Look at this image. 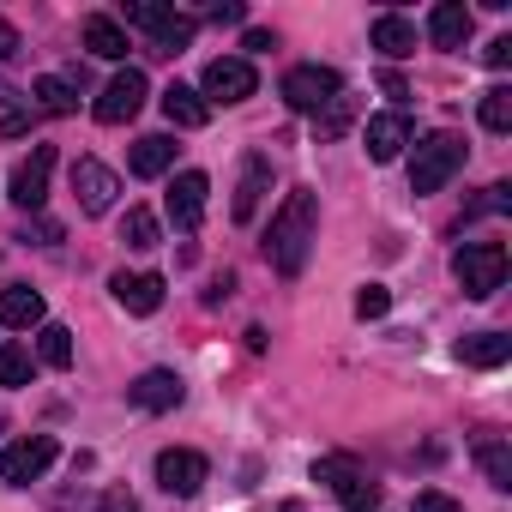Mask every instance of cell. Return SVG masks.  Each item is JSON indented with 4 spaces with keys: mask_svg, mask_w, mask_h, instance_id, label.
<instances>
[{
    "mask_svg": "<svg viewBox=\"0 0 512 512\" xmlns=\"http://www.w3.org/2000/svg\"><path fill=\"white\" fill-rule=\"evenodd\" d=\"M145 97H151V85H145V73L139 67H121L103 91H97V103H91V115L103 121V127H127L139 109H145Z\"/></svg>",
    "mask_w": 512,
    "mask_h": 512,
    "instance_id": "cell-9",
    "label": "cell"
},
{
    "mask_svg": "<svg viewBox=\"0 0 512 512\" xmlns=\"http://www.w3.org/2000/svg\"><path fill=\"white\" fill-rule=\"evenodd\" d=\"M163 115H169L175 127H205V121H211V109H205V97H199L193 85H169V91H163Z\"/></svg>",
    "mask_w": 512,
    "mask_h": 512,
    "instance_id": "cell-26",
    "label": "cell"
},
{
    "mask_svg": "<svg viewBox=\"0 0 512 512\" xmlns=\"http://www.w3.org/2000/svg\"><path fill=\"white\" fill-rule=\"evenodd\" d=\"M205 193H211L205 169H181V175L169 181V193H163L169 223H175V229H199V217H205Z\"/></svg>",
    "mask_w": 512,
    "mask_h": 512,
    "instance_id": "cell-15",
    "label": "cell"
},
{
    "mask_svg": "<svg viewBox=\"0 0 512 512\" xmlns=\"http://www.w3.org/2000/svg\"><path fill=\"white\" fill-rule=\"evenodd\" d=\"M115 25H121V31H127V25L145 31V37H151V55H181V49L193 43V31H199L193 13H175V7H163V0H127Z\"/></svg>",
    "mask_w": 512,
    "mask_h": 512,
    "instance_id": "cell-2",
    "label": "cell"
},
{
    "mask_svg": "<svg viewBox=\"0 0 512 512\" xmlns=\"http://www.w3.org/2000/svg\"><path fill=\"white\" fill-rule=\"evenodd\" d=\"M0 133H7V139H19V133H31V115H7V121H0Z\"/></svg>",
    "mask_w": 512,
    "mask_h": 512,
    "instance_id": "cell-41",
    "label": "cell"
},
{
    "mask_svg": "<svg viewBox=\"0 0 512 512\" xmlns=\"http://www.w3.org/2000/svg\"><path fill=\"white\" fill-rule=\"evenodd\" d=\"M494 211H512V187H506V181L482 187V193H476V199L464 205V223H470V217H494Z\"/></svg>",
    "mask_w": 512,
    "mask_h": 512,
    "instance_id": "cell-31",
    "label": "cell"
},
{
    "mask_svg": "<svg viewBox=\"0 0 512 512\" xmlns=\"http://www.w3.org/2000/svg\"><path fill=\"white\" fill-rule=\"evenodd\" d=\"M482 61H488L494 73H500V67H512V37H494V43L482 49Z\"/></svg>",
    "mask_w": 512,
    "mask_h": 512,
    "instance_id": "cell-36",
    "label": "cell"
},
{
    "mask_svg": "<svg viewBox=\"0 0 512 512\" xmlns=\"http://www.w3.org/2000/svg\"><path fill=\"white\" fill-rule=\"evenodd\" d=\"M85 49H91L97 61H127L133 43H127V31H121L109 13H91V19H85Z\"/></svg>",
    "mask_w": 512,
    "mask_h": 512,
    "instance_id": "cell-22",
    "label": "cell"
},
{
    "mask_svg": "<svg viewBox=\"0 0 512 512\" xmlns=\"http://www.w3.org/2000/svg\"><path fill=\"white\" fill-rule=\"evenodd\" d=\"M37 356H43L49 368H73V332L55 326V320H43V326H37Z\"/></svg>",
    "mask_w": 512,
    "mask_h": 512,
    "instance_id": "cell-28",
    "label": "cell"
},
{
    "mask_svg": "<svg viewBox=\"0 0 512 512\" xmlns=\"http://www.w3.org/2000/svg\"><path fill=\"white\" fill-rule=\"evenodd\" d=\"M374 49H380L386 61H410V55H416V25H410L404 13H380V19H374Z\"/></svg>",
    "mask_w": 512,
    "mask_h": 512,
    "instance_id": "cell-21",
    "label": "cell"
},
{
    "mask_svg": "<svg viewBox=\"0 0 512 512\" xmlns=\"http://www.w3.org/2000/svg\"><path fill=\"white\" fill-rule=\"evenodd\" d=\"M482 127H488V133H512V91H506V85L482 91Z\"/></svg>",
    "mask_w": 512,
    "mask_h": 512,
    "instance_id": "cell-30",
    "label": "cell"
},
{
    "mask_svg": "<svg viewBox=\"0 0 512 512\" xmlns=\"http://www.w3.org/2000/svg\"><path fill=\"white\" fill-rule=\"evenodd\" d=\"M127 169H133L139 181H157V175H169V169H175V139H169V133H145V139L133 145Z\"/></svg>",
    "mask_w": 512,
    "mask_h": 512,
    "instance_id": "cell-20",
    "label": "cell"
},
{
    "mask_svg": "<svg viewBox=\"0 0 512 512\" xmlns=\"http://www.w3.org/2000/svg\"><path fill=\"white\" fill-rule=\"evenodd\" d=\"M31 374H37V362L25 344H0V386L19 392V386H31Z\"/></svg>",
    "mask_w": 512,
    "mask_h": 512,
    "instance_id": "cell-29",
    "label": "cell"
},
{
    "mask_svg": "<svg viewBox=\"0 0 512 512\" xmlns=\"http://www.w3.org/2000/svg\"><path fill=\"white\" fill-rule=\"evenodd\" d=\"M314 241H320V199H314V187H296L272 211V229H266V260H272V272L278 278H302Z\"/></svg>",
    "mask_w": 512,
    "mask_h": 512,
    "instance_id": "cell-1",
    "label": "cell"
},
{
    "mask_svg": "<svg viewBox=\"0 0 512 512\" xmlns=\"http://www.w3.org/2000/svg\"><path fill=\"white\" fill-rule=\"evenodd\" d=\"M127 398H133V410H145V416H169V410H181L187 386H181L175 368H145V374L127 386Z\"/></svg>",
    "mask_w": 512,
    "mask_h": 512,
    "instance_id": "cell-12",
    "label": "cell"
},
{
    "mask_svg": "<svg viewBox=\"0 0 512 512\" xmlns=\"http://www.w3.org/2000/svg\"><path fill=\"white\" fill-rule=\"evenodd\" d=\"M19 241H37V247H49V241H61V223H55V217H37V223H31Z\"/></svg>",
    "mask_w": 512,
    "mask_h": 512,
    "instance_id": "cell-35",
    "label": "cell"
},
{
    "mask_svg": "<svg viewBox=\"0 0 512 512\" xmlns=\"http://www.w3.org/2000/svg\"><path fill=\"white\" fill-rule=\"evenodd\" d=\"M380 85H386V97H410V85H404V79H398V73H392V67H386V73H380Z\"/></svg>",
    "mask_w": 512,
    "mask_h": 512,
    "instance_id": "cell-42",
    "label": "cell"
},
{
    "mask_svg": "<svg viewBox=\"0 0 512 512\" xmlns=\"http://www.w3.org/2000/svg\"><path fill=\"white\" fill-rule=\"evenodd\" d=\"M253 91H260V73H253V61H241V55H217V61H205V79H199V97H205V109L211 103H247Z\"/></svg>",
    "mask_w": 512,
    "mask_h": 512,
    "instance_id": "cell-8",
    "label": "cell"
},
{
    "mask_svg": "<svg viewBox=\"0 0 512 512\" xmlns=\"http://www.w3.org/2000/svg\"><path fill=\"white\" fill-rule=\"evenodd\" d=\"M458 169H464V139L440 127V133H428V139L416 145V157H410V193L428 199V193H440Z\"/></svg>",
    "mask_w": 512,
    "mask_h": 512,
    "instance_id": "cell-4",
    "label": "cell"
},
{
    "mask_svg": "<svg viewBox=\"0 0 512 512\" xmlns=\"http://www.w3.org/2000/svg\"><path fill=\"white\" fill-rule=\"evenodd\" d=\"M241 49H247V55H266V49H278V37H272V31H247ZM247 55H241V61H247Z\"/></svg>",
    "mask_w": 512,
    "mask_h": 512,
    "instance_id": "cell-39",
    "label": "cell"
},
{
    "mask_svg": "<svg viewBox=\"0 0 512 512\" xmlns=\"http://www.w3.org/2000/svg\"><path fill=\"white\" fill-rule=\"evenodd\" d=\"M386 308H392V290L386 284H362L356 290V320H380Z\"/></svg>",
    "mask_w": 512,
    "mask_h": 512,
    "instance_id": "cell-33",
    "label": "cell"
},
{
    "mask_svg": "<svg viewBox=\"0 0 512 512\" xmlns=\"http://www.w3.org/2000/svg\"><path fill=\"white\" fill-rule=\"evenodd\" d=\"M278 512H302V506H296V500H284V506H278Z\"/></svg>",
    "mask_w": 512,
    "mask_h": 512,
    "instance_id": "cell-44",
    "label": "cell"
},
{
    "mask_svg": "<svg viewBox=\"0 0 512 512\" xmlns=\"http://www.w3.org/2000/svg\"><path fill=\"white\" fill-rule=\"evenodd\" d=\"M121 241H127L133 253H151V247L163 241V229H157V217H151L145 205H133V211L121 217Z\"/></svg>",
    "mask_w": 512,
    "mask_h": 512,
    "instance_id": "cell-27",
    "label": "cell"
},
{
    "mask_svg": "<svg viewBox=\"0 0 512 512\" xmlns=\"http://www.w3.org/2000/svg\"><path fill=\"white\" fill-rule=\"evenodd\" d=\"M452 278H458V290H464L470 302L500 296V290H506V247H500V241H464V247L452 253Z\"/></svg>",
    "mask_w": 512,
    "mask_h": 512,
    "instance_id": "cell-3",
    "label": "cell"
},
{
    "mask_svg": "<svg viewBox=\"0 0 512 512\" xmlns=\"http://www.w3.org/2000/svg\"><path fill=\"white\" fill-rule=\"evenodd\" d=\"M211 19H217V25H247V7H241V0H217Z\"/></svg>",
    "mask_w": 512,
    "mask_h": 512,
    "instance_id": "cell-38",
    "label": "cell"
},
{
    "mask_svg": "<svg viewBox=\"0 0 512 512\" xmlns=\"http://www.w3.org/2000/svg\"><path fill=\"white\" fill-rule=\"evenodd\" d=\"M350 115H356V103H350V97H338V103H326V109L314 115V133H320V139H338V133L350 127Z\"/></svg>",
    "mask_w": 512,
    "mask_h": 512,
    "instance_id": "cell-32",
    "label": "cell"
},
{
    "mask_svg": "<svg viewBox=\"0 0 512 512\" xmlns=\"http://www.w3.org/2000/svg\"><path fill=\"white\" fill-rule=\"evenodd\" d=\"M362 512H380V506H362Z\"/></svg>",
    "mask_w": 512,
    "mask_h": 512,
    "instance_id": "cell-45",
    "label": "cell"
},
{
    "mask_svg": "<svg viewBox=\"0 0 512 512\" xmlns=\"http://www.w3.org/2000/svg\"><path fill=\"white\" fill-rule=\"evenodd\" d=\"M73 193H79V211L85 217H103L115 205V193H121V175L109 163H97V157H79L73 163Z\"/></svg>",
    "mask_w": 512,
    "mask_h": 512,
    "instance_id": "cell-11",
    "label": "cell"
},
{
    "mask_svg": "<svg viewBox=\"0 0 512 512\" xmlns=\"http://www.w3.org/2000/svg\"><path fill=\"white\" fill-rule=\"evenodd\" d=\"M205 476H211L205 452H193V446H163V452H157V488H163V494L193 500V494L205 488Z\"/></svg>",
    "mask_w": 512,
    "mask_h": 512,
    "instance_id": "cell-10",
    "label": "cell"
},
{
    "mask_svg": "<svg viewBox=\"0 0 512 512\" xmlns=\"http://www.w3.org/2000/svg\"><path fill=\"white\" fill-rule=\"evenodd\" d=\"M362 139H368V157H374V163H392V157L416 139V127H410L404 109H386V115H374V121L362 127Z\"/></svg>",
    "mask_w": 512,
    "mask_h": 512,
    "instance_id": "cell-16",
    "label": "cell"
},
{
    "mask_svg": "<svg viewBox=\"0 0 512 512\" xmlns=\"http://www.w3.org/2000/svg\"><path fill=\"white\" fill-rule=\"evenodd\" d=\"M0 103H19V91H13V85H0Z\"/></svg>",
    "mask_w": 512,
    "mask_h": 512,
    "instance_id": "cell-43",
    "label": "cell"
},
{
    "mask_svg": "<svg viewBox=\"0 0 512 512\" xmlns=\"http://www.w3.org/2000/svg\"><path fill=\"white\" fill-rule=\"evenodd\" d=\"M19 49H25V37H19V31H13L7 19H0V61H13Z\"/></svg>",
    "mask_w": 512,
    "mask_h": 512,
    "instance_id": "cell-40",
    "label": "cell"
},
{
    "mask_svg": "<svg viewBox=\"0 0 512 512\" xmlns=\"http://www.w3.org/2000/svg\"><path fill=\"white\" fill-rule=\"evenodd\" d=\"M31 97H37L43 115H79V85H73L67 73H43V79L31 85Z\"/></svg>",
    "mask_w": 512,
    "mask_h": 512,
    "instance_id": "cell-24",
    "label": "cell"
},
{
    "mask_svg": "<svg viewBox=\"0 0 512 512\" xmlns=\"http://www.w3.org/2000/svg\"><path fill=\"white\" fill-rule=\"evenodd\" d=\"M314 482L326 488V494H338L350 512H362V506H380V482L356 464V458H314Z\"/></svg>",
    "mask_w": 512,
    "mask_h": 512,
    "instance_id": "cell-7",
    "label": "cell"
},
{
    "mask_svg": "<svg viewBox=\"0 0 512 512\" xmlns=\"http://www.w3.org/2000/svg\"><path fill=\"white\" fill-rule=\"evenodd\" d=\"M43 320H49V308H43L37 290H25V284H7V290H0V326L31 332V326H43Z\"/></svg>",
    "mask_w": 512,
    "mask_h": 512,
    "instance_id": "cell-19",
    "label": "cell"
},
{
    "mask_svg": "<svg viewBox=\"0 0 512 512\" xmlns=\"http://www.w3.org/2000/svg\"><path fill=\"white\" fill-rule=\"evenodd\" d=\"M476 464H482V476H488V488H500V494H512V446H506L500 434H476Z\"/></svg>",
    "mask_w": 512,
    "mask_h": 512,
    "instance_id": "cell-23",
    "label": "cell"
},
{
    "mask_svg": "<svg viewBox=\"0 0 512 512\" xmlns=\"http://www.w3.org/2000/svg\"><path fill=\"white\" fill-rule=\"evenodd\" d=\"M266 193H272V157L266 151H247L241 181H235V199H229V217L235 223H253V217H260V205H266Z\"/></svg>",
    "mask_w": 512,
    "mask_h": 512,
    "instance_id": "cell-13",
    "label": "cell"
},
{
    "mask_svg": "<svg viewBox=\"0 0 512 512\" xmlns=\"http://www.w3.org/2000/svg\"><path fill=\"white\" fill-rule=\"evenodd\" d=\"M458 362L464 368H500V362H512V338L506 332H476V338L458 344Z\"/></svg>",
    "mask_w": 512,
    "mask_h": 512,
    "instance_id": "cell-25",
    "label": "cell"
},
{
    "mask_svg": "<svg viewBox=\"0 0 512 512\" xmlns=\"http://www.w3.org/2000/svg\"><path fill=\"white\" fill-rule=\"evenodd\" d=\"M97 512H139V500H133L127 488H109V494L97 500Z\"/></svg>",
    "mask_w": 512,
    "mask_h": 512,
    "instance_id": "cell-37",
    "label": "cell"
},
{
    "mask_svg": "<svg viewBox=\"0 0 512 512\" xmlns=\"http://www.w3.org/2000/svg\"><path fill=\"white\" fill-rule=\"evenodd\" d=\"M410 512H464L452 494H440V488H422L416 500H410Z\"/></svg>",
    "mask_w": 512,
    "mask_h": 512,
    "instance_id": "cell-34",
    "label": "cell"
},
{
    "mask_svg": "<svg viewBox=\"0 0 512 512\" xmlns=\"http://www.w3.org/2000/svg\"><path fill=\"white\" fill-rule=\"evenodd\" d=\"M55 458H61V440L55 434H25L13 446H0V482H7V488H31V482L49 476Z\"/></svg>",
    "mask_w": 512,
    "mask_h": 512,
    "instance_id": "cell-6",
    "label": "cell"
},
{
    "mask_svg": "<svg viewBox=\"0 0 512 512\" xmlns=\"http://www.w3.org/2000/svg\"><path fill=\"white\" fill-rule=\"evenodd\" d=\"M109 290H115V302H121L127 314H139V320L163 308V278H157V272H115Z\"/></svg>",
    "mask_w": 512,
    "mask_h": 512,
    "instance_id": "cell-17",
    "label": "cell"
},
{
    "mask_svg": "<svg viewBox=\"0 0 512 512\" xmlns=\"http://www.w3.org/2000/svg\"><path fill=\"white\" fill-rule=\"evenodd\" d=\"M470 7H464V0H440V7L428 13V43L434 49H464L470 43Z\"/></svg>",
    "mask_w": 512,
    "mask_h": 512,
    "instance_id": "cell-18",
    "label": "cell"
},
{
    "mask_svg": "<svg viewBox=\"0 0 512 512\" xmlns=\"http://www.w3.org/2000/svg\"><path fill=\"white\" fill-rule=\"evenodd\" d=\"M278 97H284L296 115H320L326 103H338V97H344V79H338V67L308 61V67H290V73H284Z\"/></svg>",
    "mask_w": 512,
    "mask_h": 512,
    "instance_id": "cell-5",
    "label": "cell"
},
{
    "mask_svg": "<svg viewBox=\"0 0 512 512\" xmlns=\"http://www.w3.org/2000/svg\"><path fill=\"white\" fill-rule=\"evenodd\" d=\"M49 175H55V145H37V151L13 169V205H19V211H43V205H49Z\"/></svg>",
    "mask_w": 512,
    "mask_h": 512,
    "instance_id": "cell-14",
    "label": "cell"
}]
</instances>
